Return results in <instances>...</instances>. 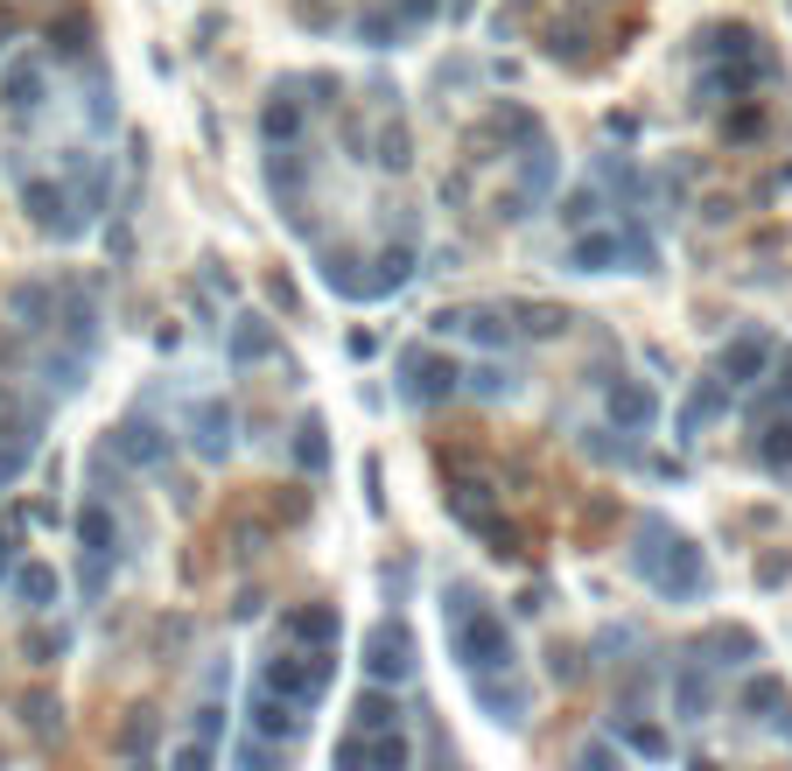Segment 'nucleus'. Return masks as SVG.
<instances>
[{
  "instance_id": "nucleus-27",
  "label": "nucleus",
  "mask_w": 792,
  "mask_h": 771,
  "mask_svg": "<svg viewBox=\"0 0 792 771\" xmlns=\"http://www.w3.org/2000/svg\"><path fill=\"white\" fill-rule=\"evenodd\" d=\"M512 316H527V337H562L568 330V308H547V302H519Z\"/></svg>"
},
{
  "instance_id": "nucleus-30",
  "label": "nucleus",
  "mask_w": 792,
  "mask_h": 771,
  "mask_svg": "<svg viewBox=\"0 0 792 771\" xmlns=\"http://www.w3.org/2000/svg\"><path fill=\"white\" fill-rule=\"evenodd\" d=\"M50 50H64V56H85V50H91V22H85V14H70L64 29H50Z\"/></svg>"
},
{
  "instance_id": "nucleus-4",
  "label": "nucleus",
  "mask_w": 792,
  "mask_h": 771,
  "mask_svg": "<svg viewBox=\"0 0 792 771\" xmlns=\"http://www.w3.org/2000/svg\"><path fill=\"white\" fill-rule=\"evenodd\" d=\"M470 379L456 358H435V351H421V344H408L400 351V393L414 400V408H435V400H449L456 386Z\"/></svg>"
},
{
  "instance_id": "nucleus-29",
  "label": "nucleus",
  "mask_w": 792,
  "mask_h": 771,
  "mask_svg": "<svg viewBox=\"0 0 792 771\" xmlns=\"http://www.w3.org/2000/svg\"><path fill=\"white\" fill-rule=\"evenodd\" d=\"M596 210H604V197H596V183H583V189H575V197L562 204V225H568V231H589V225H596Z\"/></svg>"
},
{
  "instance_id": "nucleus-14",
  "label": "nucleus",
  "mask_w": 792,
  "mask_h": 771,
  "mask_svg": "<svg viewBox=\"0 0 792 771\" xmlns=\"http://www.w3.org/2000/svg\"><path fill=\"white\" fill-rule=\"evenodd\" d=\"M0 106H8L14 120H35V106H43V64H35V56H14V64L0 70Z\"/></svg>"
},
{
  "instance_id": "nucleus-33",
  "label": "nucleus",
  "mask_w": 792,
  "mask_h": 771,
  "mask_svg": "<svg viewBox=\"0 0 792 771\" xmlns=\"http://www.w3.org/2000/svg\"><path fill=\"white\" fill-rule=\"evenodd\" d=\"M148 743H154V708H141V716H133V729L120 737V750H127V758H148Z\"/></svg>"
},
{
  "instance_id": "nucleus-16",
  "label": "nucleus",
  "mask_w": 792,
  "mask_h": 771,
  "mask_svg": "<svg viewBox=\"0 0 792 771\" xmlns=\"http://www.w3.org/2000/svg\"><path fill=\"white\" fill-rule=\"evenodd\" d=\"M408 281H414V239H400V246H386V253L372 260V274H365V302L400 295Z\"/></svg>"
},
{
  "instance_id": "nucleus-3",
  "label": "nucleus",
  "mask_w": 792,
  "mask_h": 771,
  "mask_svg": "<svg viewBox=\"0 0 792 771\" xmlns=\"http://www.w3.org/2000/svg\"><path fill=\"white\" fill-rule=\"evenodd\" d=\"M260 681L274 694H287L295 708H316L323 694H330V681H337V645H316L308 660H267Z\"/></svg>"
},
{
  "instance_id": "nucleus-10",
  "label": "nucleus",
  "mask_w": 792,
  "mask_h": 771,
  "mask_svg": "<svg viewBox=\"0 0 792 771\" xmlns=\"http://www.w3.org/2000/svg\"><path fill=\"white\" fill-rule=\"evenodd\" d=\"M604 408L617 421V435H645L652 421H660V400H652V386H639V379H610Z\"/></svg>"
},
{
  "instance_id": "nucleus-37",
  "label": "nucleus",
  "mask_w": 792,
  "mask_h": 771,
  "mask_svg": "<svg viewBox=\"0 0 792 771\" xmlns=\"http://www.w3.org/2000/svg\"><path fill=\"white\" fill-rule=\"evenodd\" d=\"M0 575H14V547H8V533H0Z\"/></svg>"
},
{
  "instance_id": "nucleus-7",
  "label": "nucleus",
  "mask_w": 792,
  "mask_h": 771,
  "mask_svg": "<svg viewBox=\"0 0 792 771\" xmlns=\"http://www.w3.org/2000/svg\"><path fill=\"white\" fill-rule=\"evenodd\" d=\"M708 708H716V666H708L702 652H687V660H673V716L702 723Z\"/></svg>"
},
{
  "instance_id": "nucleus-19",
  "label": "nucleus",
  "mask_w": 792,
  "mask_h": 771,
  "mask_svg": "<svg viewBox=\"0 0 792 771\" xmlns=\"http://www.w3.org/2000/svg\"><path fill=\"white\" fill-rule=\"evenodd\" d=\"M351 723L365 729V737H386V729H400V702H393V681H372L351 702Z\"/></svg>"
},
{
  "instance_id": "nucleus-21",
  "label": "nucleus",
  "mask_w": 792,
  "mask_h": 771,
  "mask_svg": "<svg viewBox=\"0 0 792 771\" xmlns=\"http://www.w3.org/2000/svg\"><path fill=\"white\" fill-rule=\"evenodd\" d=\"M723 408H729V379H702V386L687 393V408H681V442H694Z\"/></svg>"
},
{
  "instance_id": "nucleus-25",
  "label": "nucleus",
  "mask_w": 792,
  "mask_h": 771,
  "mask_svg": "<svg viewBox=\"0 0 792 771\" xmlns=\"http://www.w3.org/2000/svg\"><path fill=\"white\" fill-rule=\"evenodd\" d=\"M758 463L771 477H792V421H771L764 428V449H758Z\"/></svg>"
},
{
  "instance_id": "nucleus-15",
  "label": "nucleus",
  "mask_w": 792,
  "mask_h": 771,
  "mask_svg": "<svg viewBox=\"0 0 792 771\" xmlns=\"http://www.w3.org/2000/svg\"><path fill=\"white\" fill-rule=\"evenodd\" d=\"M617 260H625V225H610V231H575V246H568V267H575V274H610Z\"/></svg>"
},
{
  "instance_id": "nucleus-12",
  "label": "nucleus",
  "mask_w": 792,
  "mask_h": 771,
  "mask_svg": "<svg viewBox=\"0 0 792 771\" xmlns=\"http://www.w3.org/2000/svg\"><path fill=\"white\" fill-rule=\"evenodd\" d=\"M295 77H287V85H274V99L260 106V141L267 148H295L302 141V99H295Z\"/></svg>"
},
{
  "instance_id": "nucleus-24",
  "label": "nucleus",
  "mask_w": 792,
  "mask_h": 771,
  "mask_svg": "<svg viewBox=\"0 0 792 771\" xmlns=\"http://www.w3.org/2000/svg\"><path fill=\"white\" fill-rule=\"evenodd\" d=\"M737 702L750 708V716H764V723H771V716H779V708H785V681H779V673H750Z\"/></svg>"
},
{
  "instance_id": "nucleus-23",
  "label": "nucleus",
  "mask_w": 792,
  "mask_h": 771,
  "mask_svg": "<svg viewBox=\"0 0 792 771\" xmlns=\"http://www.w3.org/2000/svg\"><path fill=\"white\" fill-rule=\"evenodd\" d=\"M56 589H64V583H56V568H50V562H22V568H14V596H22L29 610H50V604H56Z\"/></svg>"
},
{
  "instance_id": "nucleus-31",
  "label": "nucleus",
  "mask_w": 792,
  "mask_h": 771,
  "mask_svg": "<svg viewBox=\"0 0 792 771\" xmlns=\"http://www.w3.org/2000/svg\"><path fill=\"white\" fill-rule=\"evenodd\" d=\"M379 169H408V127H379Z\"/></svg>"
},
{
  "instance_id": "nucleus-8",
  "label": "nucleus",
  "mask_w": 792,
  "mask_h": 771,
  "mask_svg": "<svg viewBox=\"0 0 792 771\" xmlns=\"http://www.w3.org/2000/svg\"><path fill=\"white\" fill-rule=\"evenodd\" d=\"M169 449H176V442H169L162 428H154V421H120V428H112V456L120 463H133V470H162L169 463Z\"/></svg>"
},
{
  "instance_id": "nucleus-18",
  "label": "nucleus",
  "mask_w": 792,
  "mask_h": 771,
  "mask_svg": "<svg viewBox=\"0 0 792 771\" xmlns=\"http://www.w3.org/2000/svg\"><path fill=\"white\" fill-rule=\"evenodd\" d=\"M253 729H260V737H302V708L295 702H287V694H274V687H253Z\"/></svg>"
},
{
  "instance_id": "nucleus-1",
  "label": "nucleus",
  "mask_w": 792,
  "mask_h": 771,
  "mask_svg": "<svg viewBox=\"0 0 792 771\" xmlns=\"http://www.w3.org/2000/svg\"><path fill=\"white\" fill-rule=\"evenodd\" d=\"M631 575L639 583H652L666 596V604H702L708 596V562H702V547L681 533V526H666L660 512H645L639 519V533H631Z\"/></svg>"
},
{
  "instance_id": "nucleus-11",
  "label": "nucleus",
  "mask_w": 792,
  "mask_h": 771,
  "mask_svg": "<svg viewBox=\"0 0 792 771\" xmlns=\"http://www.w3.org/2000/svg\"><path fill=\"white\" fill-rule=\"evenodd\" d=\"M554 169H562V154H547V141L519 154V189H512V210H506V218H533V204L554 189Z\"/></svg>"
},
{
  "instance_id": "nucleus-5",
  "label": "nucleus",
  "mask_w": 792,
  "mask_h": 771,
  "mask_svg": "<svg viewBox=\"0 0 792 771\" xmlns=\"http://www.w3.org/2000/svg\"><path fill=\"white\" fill-rule=\"evenodd\" d=\"M365 673H372V681H393V687L414 673V631L400 625V617H386V625L365 631Z\"/></svg>"
},
{
  "instance_id": "nucleus-22",
  "label": "nucleus",
  "mask_w": 792,
  "mask_h": 771,
  "mask_svg": "<svg viewBox=\"0 0 792 771\" xmlns=\"http://www.w3.org/2000/svg\"><path fill=\"white\" fill-rule=\"evenodd\" d=\"M77 540H85V554H91V562H112V547H120V526H112L106 498H91V506L77 512Z\"/></svg>"
},
{
  "instance_id": "nucleus-26",
  "label": "nucleus",
  "mask_w": 792,
  "mask_h": 771,
  "mask_svg": "<svg viewBox=\"0 0 792 771\" xmlns=\"http://www.w3.org/2000/svg\"><path fill=\"white\" fill-rule=\"evenodd\" d=\"M295 463H302V470H323V463H330V449H323V421H316V414H302V428H295Z\"/></svg>"
},
{
  "instance_id": "nucleus-6",
  "label": "nucleus",
  "mask_w": 792,
  "mask_h": 771,
  "mask_svg": "<svg viewBox=\"0 0 792 771\" xmlns=\"http://www.w3.org/2000/svg\"><path fill=\"white\" fill-rule=\"evenodd\" d=\"M470 702L485 708L491 723H527V708H533V687L519 681V673H470Z\"/></svg>"
},
{
  "instance_id": "nucleus-2",
  "label": "nucleus",
  "mask_w": 792,
  "mask_h": 771,
  "mask_svg": "<svg viewBox=\"0 0 792 771\" xmlns=\"http://www.w3.org/2000/svg\"><path fill=\"white\" fill-rule=\"evenodd\" d=\"M442 625H449V652H456L463 673H506V666H519L512 625H506V617H498L470 583H449V589H442Z\"/></svg>"
},
{
  "instance_id": "nucleus-20",
  "label": "nucleus",
  "mask_w": 792,
  "mask_h": 771,
  "mask_svg": "<svg viewBox=\"0 0 792 771\" xmlns=\"http://www.w3.org/2000/svg\"><path fill=\"white\" fill-rule=\"evenodd\" d=\"M274 351H281L274 323H260V316H239V323H231V344H225L231 365H260V358H274Z\"/></svg>"
},
{
  "instance_id": "nucleus-13",
  "label": "nucleus",
  "mask_w": 792,
  "mask_h": 771,
  "mask_svg": "<svg viewBox=\"0 0 792 771\" xmlns=\"http://www.w3.org/2000/svg\"><path fill=\"white\" fill-rule=\"evenodd\" d=\"M716 372L729 379V386H758L764 372H771V337L764 330H744L737 344H723V365Z\"/></svg>"
},
{
  "instance_id": "nucleus-35",
  "label": "nucleus",
  "mask_w": 792,
  "mask_h": 771,
  "mask_svg": "<svg viewBox=\"0 0 792 771\" xmlns=\"http://www.w3.org/2000/svg\"><path fill=\"white\" fill-rule=\"evenodd\" d=\"M29 723H35V729H64V708H56L50 694H35V702H29Z\"/></svg>"
},
{
  "instance_id": "nucleus-28",
  "label": "nucleus",
  "mask_w": 792,
  "mask_h": 771,
  "mask_svg": "<svg viewBox=\"0 0 792 771\" xmlns=\"http://www.w3.org/2000/svg\"><path fill=\"white\" fill-rule=\"evenodd\" d=\"M625 743L645 750V758H673V737H666V729H652V723H639V716H625Z\"/></svg>"
},
{
  "instance_id": "nucleus-17",
  "label": "nucleus",
  "mask_w": 792,
  "mask_h": 771,
  "mask_svg": "<svg viewBox=\"0 0 792 771\" xmlns=\"http://www.w3.org/2000/svg\"><path fill=\"white\" fill-rule=\"evenodd\" d=\"M337 631H344L337 604H302L281 617V639H295V645H337Z\"/></svg>"
},
{
  "instance_id": "nucleus-34",
  "label": "nucleus",
  "mask_w": 792,
  "mask_h": 771,
  "mask_svg": "<svg viewBox=\"0 0 792 771\" xmlns=\"http://www.w3.org/2000/svg\"><path fill=\"white\" fill-rule=\"evenodd\" d=\"M729 141H758V133H764V106H744V112H729Z\"/></svg>"
},
{
  "instance_id": "nucleus-9",
  "label": "nucleus",
  "mask_w": 792,
  "mask_h": 771,
  "mask_svg": "<svg viewBox=\"0 0 792 771\" xmlns=\"http://www.w3.org/2000/svg\"><path fill=\"white\" fill-rule=\"evenodd\" d=\"M231 428H239V421H231L225 400H197V408H189V449H197L204 463L231 456Z\"/></svg>"
},
{
  "instance_id": "nucleus-32",
  "label": "nucleus",
  "mask_w": 792,
  "mask_h": 771,
  "mask_svg": "<svg viewBox=\"0 0 792 771\" xmlns=\"http://www.w3.org/2000/svg\"><path fill=\"white\" fill-rule=\"evenodd\" d=\"M470 393L506 400V393H512V372H506V365H477V372H470Z\"/></svg>"
},
{
  "instance_id": "nucleus-36",
  "label": "nucleus",
  "mask_w": 792,
  "mask_h": 771,
  "mask_svg": "<svg viewBox=\"0 0 792 771\" xmlns=\"http://www.w3.org/2000/svg\"><path fill=\"white\" fill-rule=\"evenodd\" d=\"M785 575H792V554H771V562L758 568V583H785Z\"/></svg>"
}]
</instances>
